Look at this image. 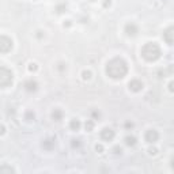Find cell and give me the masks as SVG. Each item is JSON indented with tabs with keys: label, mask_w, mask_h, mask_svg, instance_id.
Here are the masks:
<instances>
[{
	"label": "cell",
	"mask_w": 174,
	"mask_h": 174,
	"mask_svg": "<svg viewBox=\"0 0 174 174\" xmlns=\"http://www.w3.org/2000/svg\"><path fill=\"white\" fill-rule=\"evenodd\" d=\"M12 48V41L7 37H0V52H8Z\"/></svg>",
	"instance_id": "4"
},
{
	"label": "cell",
	"mask_w": 174,
	"mask_h": 174,
	"mask_svg": "<svg viewBox=\"0 0 174 174\" xmlns=\"http://www.w3.org/2000/svg\"><path fill=\"white\" fill-rule=\"evenodd\" d=\"M129 87H130V90H133V91H139V90H141L143 84H141L139 80H132V82L129 83Z\"/></svg>",
	"instance_id": "8"
},
{
	"label": "cell",
	"mask_w": 174,
	"mask_h": 174,
	"mask_svg": "<svg viewBox=\"0 0 174 174\" xmlns=\"http://www.w3.org/2000/svg\"><path fill=\"white\" fill-rule=\"evenodd\" d=\"M91 1H94V0H91Z\"/></svg>",
	"instance_id": "16"
},
{
	"label": "cell",
	"mask_w": 174,
	"mask_h": 174,
	"mask_svg": "<svg viewBox=\"0 0 174 174\" xmlns=\"http://www.w3.org/2000/svg\"><path fill=\"white\" fill-rule=\"evenodd\" d=\"M42 147L45 148V150H52L54 147V140H52V139H48V140H45L43 141V144Z\"/></svg>",
	"instance_id": "9"
},
{
	"label": "cell",
	"mask_w": 174,
	"mask_h": 174,
	"mask_svg": "<svg viewBox=\"0 0 174 174\" xmlns=\"http://www.w3.org/2000/svg\"><path fill=\"white\" fill-rule=\"evenodd\" d=\"M12 83V73L7 68L0 67V86H8Z\"/></svg>",
	"instance_id": "3"
},
{
	"label": "cell",
	"mask_w": 174,
	"mask_h": 174,
	"mask_svg": "<svg viewBox=\"0 0 174 174\" xmlns=\"http://www.w3.org/2000/svg\"><path fill=\"white\" fill-rule=\"evenodd\" d=\"M125 31L128 35H135V34L137 33V26L133 23H128L125 26Z\"/></svg>",
	"instance_id": "7"
},
{
	"label": "cell",
	"mask_w": 174,
	"mask_h": 174,
	"mask_svg": "<svg viewBox=\"0 0 174 174\" xmlns=\"http://www.w3.org/2000/svg\"><path fill=\"white\" fill-rule=\"evenodd\" d=\"M52 117H53L56 121H60L61 120V117H63V113H61L60 110H54L53 113H52Z\"/></svg>",
	"instance_id": "12"
},
{
	"label": "cell",
	"mask_w": 174,
	"mask_h": 174,
	"mask_svg": "<svg viewBox=\"0 0 174 174\" xmlns=\"http://www.w3.org/2000/svg\"><path fill=\"white\" fill-rule=\"evenodd\" d=\"M158 137H159V135H158V132L154 129L147 130V133H145V140L148 141V143H155V141L158 140Z\"/></svg>",
	"instance_id": "5"
},
{
	"label": "cell",
	"mask_w": 174,
	"mask_h": 174,
	"mask_svg": "<svg viewBox=\"0 0 174 174\" xmlns=\"http://www.w3.org/2000/svg\"><path fill=\"white\" fill-rule=\"evenodd\" d=\"M101 137L103 139V140L109 141V140H111V139L114 137V132H113L110 128H105V129L101 132Z\"/></svg>",
	"instance_id": "6"
},
{
	"label": "cell",
	"mask_w": 174,
	"mask_h": 174,
	"mask_svg": "<svg viewBox=\"0 0 174 174\" xmlns=\"http://www.w3.org/2000/svg\"><path fill=\"white\" fill-rule=\"evenodd\" d=\"M1 171H14V169L12 167H0V173Z\"/></svg>",
	"instance_id": "14"
},
{
	"label": "cell",
	"mask_w": 174,
	"mask_h": 174,
	"mask_svg": "<svg viewBox=\"0 0 174 174\" xmlns=\"http://www.w3.org/2000/svg\"><path fill=\"white\" fill-rule=\"evenodd\" d=\"M24 86H26V88H27L29 91H31V90H35V88H37V83H35V82H31V80H30V82H27L26 84H24Z\"/></svg>",
	"instance_id": "11"
},
{
	"label": "cell",
	"mask_w": 174,
	"mask_h": 174,
	"mask_svg": "<svg viewBox=\"0 0 174 174\" xmlns=\"http://www.w3.org/2000/svg\"><path fill=\"white\" fill-rule=\"evenodd\" d=\"M71 128H72L73 130H77L79 128H80V122L77 120H72L71 121Z\"/></svg>",
	"instance_id": "13"
},
{
	"label": "cell",
	"mask_w": 174,
	"mask_h": 174,
	"mask_svg": "<svg viewBox=\"0 0 174 174\" xmlns=\"http://www.w3.org/2000/svg\"><path fill=\"white\" fill-rule=\"evenodd\" d=\"M125 143H126V145H135L136 144V137H133V136H126Z\"/></svg>",
	"instance_id": "10"
},
{
	"label": "cell",
	"mask_w": 174,
	"mask_h": 174,
	"mask_svg": "<svg viewBox=\"0 0 174 174\" xmlns=\"http://www.w3.org/2000/svg\"><path fill=\"white\" fill-rule=\"evenodd\" d=\"M92 126H94V124H92L91 121H90V122H87V124H86L87 130H91V129H92Z\"/></svg>",
	"instance_id": "15"
},
{
	"label": "cell",
	"mask_w": 174,
	"mask_h": 174,
	"mask_svg": "<svg viewBox=\"0 0 174 174\" xmlns=\"http://www.w3.org/2000/svg\"><path fill=\"white\" fill-rule=\"evenodd\" d=\"M141 54L147 61H154L160 56V49L159 46L154 42H148L144 45V48L141 49Z\"/></svg>",
	"instance_id": "2"
},
{
	"label": "cell",
	"mask_w": 174,
	"mask_h": 174,
	"mask_svg": "<svg viewBox=\"0 0 174 174\" xmlns=\"http://www.w3.org/2000/svg\"><path fill=\"white\" fill-rule=\"evenodd\" d=\"M126 71H128L126 64L124 63L122 60H120V58L111 60L110 63L107 64V68H106L107 75L110 77H114V79H121V77H124Z\"/></svg>",
	"instance_id": "1"
}]
</instances>
